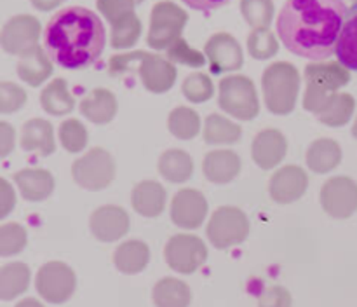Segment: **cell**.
Returning <instances> with one entry per match:
<instances>
[{"label":"cell","mask_w":357,"mask_h":307,"mask_svg":"<svg viewBox=\"0 0 357 307\" xmlns=\"http://www.w3.org/2000/svg\"><path fill=\"white\" fill-rule=\"evenodd\" d=\"M28 243V234L21 223L10 222L0 225V257L21 253Z\"/></svg>","instance_id":"39"},{"label":"cell","mask_w":357,"mask_h":307,"mask_svg":"<svg viewBox=\"0 0 357 307\" xmlns=\"http://www.w3.org/2000/svg\"><path fill=\"white\" fill-rule=\"evenodd\" d=\"M356 112V100L349 93H335L317 112V119L330 128H342L352 119Z\"/></svg>","instance_id":"31"},{"label":"cell","mask_w":357,"mask_h":307,"mask_svg":"<svg viewBox=\"0 0 357 307\" xmlns=\"http://www.w3.org/2000/svg\"><path fill=\"white\" fill-rule=\"evenodd\" d=\"M248 52L255 59H271L279 52V42L271 28H253L248 35Z\"/></svg>","instance_id":"36"},{"label":"cell","mask_w":357,"mask_h":307,"mask_svg":"<svg viewBox=\"0 0 357 307\" xmlns=\"http://www.w3.org/2000/svg\"><path fill=\"white\" fill-rule=\"evenodd\" d=\"M31 6L35 7L37 10H40V13H51V10H54L56 7L61 6L65 0H30Z\"/></svg>","instance_id":"47"},{"label":"cell","mask_w":357,"mask_h":307,"mask_svg":"<svg viewBox=\"0 0 357 307\" xmlns=\"http://www.w3.org/2000/svg\"><path fill=\"white\" fill-rule=\"evenodd\" d=\"M352 2H354V3H357V0H352Z\"/></svg>","instance_id":"51"},{"label":"cell","mask_w":357,"mask_h":307,"mask_svg":"<svg viewBox=\"0 0 357 307\" xmlns=\"http://www.w3.org/2000/svg\"><path fill=\"white\" fill-rule=\"evenodd\" d=\"M40 28V21L30 14L13 16L0 31V45L7 54L23 56L38 45Z\"/></svg>","instance_id":"14"},{"label":"cell","mask_w":357,"mask_h":307,"mask_svg":"<svg viewBox=\"0 0 357 307\" xmlns=\"http://www.w3.org/2000/svg\"><path fill=\"white\" fill-rule=\"evenodd\" d=\"M107 30L96 13L80 6L65 7L49 20L44 49L49 58L66 70H84L105 51Z\"/></svg>","instance_id":"2"},{"label":"cell","mask_w":357,"mask_h":307,"mask_svg":"<svg viewBox=\"0 0 357 307\" xmlns=\"http://www.w3.org/2000/svg\"><path fill=\"white\" fill-rule=\"evenodd\" d=\"M30 267L23 262H10L0 269V300L9 302L17 299L30 286Z\"/></svg>","instance_id":"30"},{"label":"cell","mask_w":357,"mask_h":307,"mask_svg":"<svg viewBox=\"0 0 357 307\" xmlns=\"http://www.w3.org/2000/svg\"><path fill=\"white\" fill-rule=\"evenodd\" d=\"M321 206L337 220L351 218L357 211V181L351 177H333L321 188Z\"/></svg>","instance_id":"13"},{"label":"cell","mask_w":357,"mask_h":307,"mask_svg":"<svg viewBox=\"0 0 357 307\" xmlns=\"http://www.w3.org/2000/svg\"><path fill=\"white\" fill-rule=\"evenodd\" d=\"M218 105L237 121H253L260 114L257 87L246 75L223 77L220 82Z\"/></svg>","instance_id":"7"},{"label":"cell","mask_w":357,"mask_h":307,"mask_svg":"<svg viewBox=\"0 0 357 307\" xmlns=\"http://www.w3.org/2000/svg\"><path fill=\"white\" fill-rule=\"evenodd\" d=\"M187 21V10L171 0H160L152 7L146 44L155 51H166L178 38H181Z\"/></svg>","instance_id":"8"},{"label":"cell","mask_w":357,"mask_h":307,"mask_svg":"<svg viewBox=\"0 0 357 307\" xmlns=\"http://www.w3.org/2000/svg\"><path fill=\"white\" fill-rule=\"evenodd\" d=\"M17 188H20L23 199L30 202L45 201L54 190V177L51 171L40 170V167H26L14 174Z\"/></svg>","instance_id":"23"},{"label":"cell","mask_w":357,"mask_h":307,"mask_svg":"<svg viewBox=\"0 0 357 307\" xmlns=\"http://www.w3.org/2000/svg\"><path fill=\"white\" fill-rule=\"evenodd\" d=\"M208 216V199L197 188H181L171 202V220L181 229L194 230L204 223Z\"/></svg>","instance_id":"16"},{"label":"cell","mask_w":357,"mask_h":307,"mask_svg":"<svg viewBox=\"0 0 357 307\" xmlns=\"http://www.w3.org/2000/svg\"><path fill=\"white\" fill-rule=\"evenodd\" d=\"M241 14L251 28H268L274 21L272 0H241Z\"/></svg>","instance_id":"37"},{"label":"cell","mask_w":357,"mask_h":307,"mask_svg":"<svg viewBox=\"0 0 357 307\" xmlns=\"http://www.w3.org/2000/svg\"><path fill=\"white\" fill-rule=\"evenodd\" d=\"M155 307H188L192 300L190 286L176 278H162L152 290Z\"/></svg>","instance_id":"29"},{"label":"cell","mask_w":357,"mask_h":307,"mask_svg":"<svg viewBox=\"0 0 357 307\" xmlns=\"http://www.w3.org/2000/svg\"><path fill=\"white\" fill-rule=\"evenodd\" d=\"M26 91L14 82H0V114H16L26 105Z\"/></svg>","instance_id":"42"},{"label":"cell","mask_w":357,"mask_h":307,"mask_svg":"<svg viewBox=\"0 0 357 307\" xmlns=\"http://www.w3.org/2000/svg\"><path fill=\"white\" fill-rule=\"evenodd\" d=\"M115 160L108 150L101 147L87 150L72 164V177L79 187L98 192L110 187L115 180Z\"/></svg>","instance_id":"9"},{"label":"cell","mask_w":357,"mask_h":307,"mask_svg":"<svg viewBox=\"0 0 357 307\" xmlns=\"http://www.w3.org/2000/svg\"><path fill=\"white\" fill-rule=\"evenodd\" d=\"M309 188V174L296 164L282 166L272 174L268 184V194L278 204H291L305 195Z\"/></svg>","instance_id":"17"},{"label":"cell","mask_w":357,"mask_h":307,"mask_svg":"<svg viewBox=\"0 0 357 307\" xmlns=\"http://www.w3.org/2000/svg\"><path fill=\"white\" fill-rule=\"evenodd\" d=\"M135 2H136V6H138V3H143V2H145V0H135Z\"/></svg>","instance_id":"50"},{"label":"cell","mask_w":357,"mask_h":307,"mask_svg":"<svg viewBox=\"0 0 357 307\" xmlns=\"http://www.w3.org/2000/svg\"><path fill=\"white\" fill-rule=\"evenodd\" d=\"M166 58L173 63L187 65L190 68H201L206 65V54L192 47L185 38H178L173 45L166 49Z\"/></svg>","instance_id":"41"},{"label":"cell","mask_w":357,"mask_h":307,"mask_svg":"<svg viewBox=\"0 0 357 307\" xmlns=\"http://www.w3.org/2000/svg\"><path fill=\"white\" fill-rule=\"evenodd\" d=\"M150 262L149 244L139 239H129L119 244L114 253V264L122 274H138Z\"/></svg>","instance_id":"27"},{"label":"cell","mask_w":357,"mask_h":307,"mask_svg":"<svg viewBox=\"0 0 357 307\" xmlns=\"http://www.w3.org/2000/svg\"><path fill=\"white\" fill-rule=\"evenodd\" d=\"M40 105L44 108V112L59 117V115H66L70 112H73V108H75V98L70 93L66 80L58 77V79L51 80L42 89Z\"/></svg>","instance_id":"32"},{"label":"cell","mask_w":357,"mask_h":307,"mask_svg":"<svg viewBox=\"0 0 357 307\" xmlns=\"http://www.w3.org/2000/svg\"><path fill=\"white\" fill-rule=\"evenodd\" d=\"M167 128L178 140H192L201 131V117L190 107H176L169 114Z\"/></svg>","instance_id":"35"},{"label":"cell","mask_w":357,"mask_h":307,"mask_svg":"<svg viewBox=\"0 0 357 307\" xmlns=\"http://www.w3.org/2000/svg\"><path fill=\"white\" fill-rule=\"evenodd\" d=\"M166 264L180 274H194L208 260V246L194 234H174L164 248Z\"/></svg>","instance_id":"11"},{"label":"cell","mask_w":357,"mask_h":307,"mask_svg":"<svg viewBox=\"0 0 357 307\" xmlns=\"http://www.w3.org/2000/svg\"><path fill=\"white\" fill-rule=\"evenodd\" d=\"M181 93L190 103H204V101L211 100L215 94V84L209 79L208 73L194 72L183 80Z\"/></svg>","instance_id":"40"},{"label":"cell","mask_w":357,"mask_h":307,"mask_svg":"<svg viewBox=\"0 0 357 307\" xmlns=\"http://www.w3.org/2000/svg\"><path fill=\"white\" fill-rule=\"evenodd\" d=\"M351 80V70L340 61H314L305 66V94L303 108L316 115L328 98Z\"/></svg>","instance_id":"5"},{"label":"cell","mask_w":357,"mask_h":307,"mask_svg":"<svg viewBox=\"0 0 357 307\" xmlns=\"http://www.w3.org/2000/svg\"><path fill=\"white\" fill-rule=\"evenodd\" d=\"M35 288L49 304H65L75 293V272L65 262H47L38 269Z\"/></svg>","instance_id":"12"},{"label":"cell","mask_w":357,"mask_h":307,"mask_svg":"<svg viewBox=\"0 0 357 307\" xmlns=\"http://www.w3.org/2000/svg\"><path fill=\"white\" fill-rule=\"evenodd\" d=\"M14 206H16V192L6 178L0 177V220L10 215Z\"/></svg>","instance_id":"44"},{"label":"cell","mask_w":357,"mask_h":307,"mask_svg":"<svg viewBox=\"0 0 357 307\" xmlns=\"http://www.w3.org/2000/svg\"><path fill=\"white\" fill-rule=\"evenodd\" d=\"M159 173L169 184H185L194 174V159L185 150H166L159 157Z\"/></svg>","instance_id":"28"},{"label":"cell","mask_w":357,"mask_h":307,"mask_svg":"<svg viewBox=\"0 0 357 307\" xmlns=\"http://www.w3.org/2000/svg\"><path fill=\"white\" fill-rule=\"evenodd\" d=\"M16 147V129L6 121H0V159L13 154Z\"/></svg>","instance_id":"45"},{"label":"cell","mask_w":357,"mask_h":307,"mask_svg":"<svg viewBox=\"0 0 357 307\" xmlns=\"http://www.w3.org/2000/svg\"><path fill=\"white\" fill-rule=\"evenodd\" d=\"M206 234L213 246L227 250L246 241L250 234V220L246 213L236 206H220L209 218Z\"/></svg>","instance_id":"10"},{"label":"cell","mask_w":357,"mask_h":307,"mask_svg":"<svg viewBox=\"0 0 357 307\" xmlns=\"http://www.w3.org/2000/svg\"><path fill=\"white\" fill-rule=\"evenodd\" d=\"M59 142H61L63 149L68 154H79L82 152L89 142V135L87 129L79 119H68L63 121L59 126Z\"/></svg>","instance_id":"38"},{"label":"cell","mask_w":357,"mask_h":307,"mask_svg":"<svg viewBox=\"0 0 357 307\" xmlns=\"http://www.w3.org/2000/svg\"><path fill=\"white\" fill-rule=\"evenodd\" d=\"M14 307H44L37 299H23L21 302H17Z\"/></svg>","instance_id":"48"},{"label":"cell","mask_w":357,"mask_h":307,"mask_svg":"<svg viewBox=\"0 0 357 307\" xmlns=\"http://www.w3.org/2000/svg\"><path fill=\"white\" fill-rule=\"evenodd\" d=\"M288 154V140L279 129L268 128L258 133L251 145V157L261 170H274Z\"/></svg>","instance_id":"19"},{"label":"cell","mask_w":357,"mask_h":307,"mask_svg":"<svg viewBox=\"0 0 357 307\" xmlns=\"http://www.w3.org/2000/svg\"><path fill=\"white\" fill-rule=\"evenodd\" d=\"M136 65L142 84L153 94L167 93L176 82V66L173 61L146 51H135L128 54H115L108 61V73L114 77L128 73L129 66Z\"/></svg>","instance_id":"3"},{"label":"cell","mask_w":357,"mask_h":307,"mask_svg":"<svg viewBox=\"0 0 357 307\" xmlns=\"http://www.w3.org/2000/svg\"><path fill=\"white\" fill-rule=\"evenodd\" d=\"M241 157L234 150H213L202 160V173L215 185L230 184L241 173Z\"/></svg>","instance_id":"20"},{"label":"cell","mask_w":357,"mask_h":307,"mask_svg":"<svg viewBox=\"0 0 357 307\" xmlns=\"http://www.w3.org/2000/svg\"><path fill=\"white\" fill-rule=\"evenodd\" d=\"M204 54L209 63V70L215 75L225 72H236L243 66V47L234 35L227 31H218L208 38L204 45Z\"/></svg>","instance_id":"15"},{"label":"cell","mask_w":357,"mask_h":307,"mask_svg":"<svg viewBox=\"0 0 357 307\" xmlns=\"http://www.w3.org/2000/svg\"><path fill=\"white\" fill-rule=\"evenodd\" d=\"M21 149L26 152H38L40 156L47 157L54 154V128L45 119H30L21 128Z\"/></svg>","instance_id":"22"},{"label":"cell","mask_w":357,"mask_h":307,"mask_svg":"<svg viewBox=\"0 0 357 307\" xmlns=\"http://www.w3.org/2000/svg\"><path fill=\"white\" fill-rule=\"evenodd\" d=\"M335 52L345 68L357 72V3L347 10Z\"/></svg>","instance_id":"33"},{"label":"cell","mask_w":357,"mask_h":307,"mask_svg":"<svg viewBox=\"0 0 357 307\" xmlns=\"http://www.w3.org/2000/svg\"><path fill=\"white\" fill-rule=\"evenodd\" d=\"M167 192L159 181L143 180L132 187L131 204L145 218H155L166 209Z\"/></svg>","instance_id":"21"},{"label":"cell","mask_w":357,"mask_h":307,"mask_svg":"<svg viewBox=\"0 0 357 307\" xmlns=\"http://www.w3.org/2000/svg\"><path fill=\"white\" fill-rule=\"evenodd\" d=\"M352 136H354V138L357 140V117L354 121V126H352Z\"/></svg>","instance_id":"49"},{"label":"cell","mask_w":357,"mask_h":307,"mask_svg":"<svg viewBox=\"0 0 357 307\" xmlns=\"http://www.w3.org/2000/svg\"><path fill=\"white\" fill-rule=\"evenodd\" d=\"M89 227L93 236L101 243H114L129 232L131 220L121 206L105 204L91 213Z\"/></svg>","instance_id":"18"},{"label":"cell","mask_w":357,"mask_h":307,"mask_svg":"<svg viewBox=\"0 0 357 307\" xmlns=\"http://www.w3.org/2000/svg\"><path fill=\"white\" fill-rule=\"evenodd\" d=\"M117 110V98L110 89H105V87L93 89L80 101V114L96 126H105L114 121Z\"/></svg>","instance_id":"24"},{"label":"cell","mask_w":357,"mask_h":307,"mask_svg":"<svg viewBox=\"0 0 357 307\" xmlns=\"http://www.w3.org/2000/svg\"><path fill=\"white\" fill-rule=\"evenodd\" d=\"M307 167L317 174H326L340 166L342 147L331 138H319L310 143L305 154Z\"/></svg>","instance_id":"26"},{"label":"cell","mask_w":357,"mask_h":307,"mask_svg":"<svg viewBox=\"0 0 357 307\" xmlns=\"http://www.w3.org/2000/svg\"><path fill=\"white\" fill-rule=\"evenodd\" d=\"M265 107L274 115H289L300 93V72L288 61H275L261 75Z\"/></svg>","instance_id":"4"},{"label":"cell","mask_w":357,"mask_h":307,"mask_svg":"<svg viewBox=\"0 0 357 307\" xmlns=\"http://www.w3.org/2000/svg\"><path fill=\"white\" fill-rule=\"evenodd\" d=\"M291 293L284 286H271L258 297V307H291Z\"/></svg>","instance_id":"43"},{"label":"cell","mask_w":357,"mask_h":307,"mask_svg":"<svg viewBox=\"0 0 357 307\" xmlns=\"http://www.w3.org/2000/svg\"><path fill=\"white\" fill-rule=\"evenodd\" d=\"M345 16L344 0H286L278 14V37L293 54L324 61L337 49Z\"/></svg>","instance_id":"1"},{"label":"cell","mask_w":357,"mask_h":307,"mask_svg":"<svg viewBox=\"0 0 357 307\" xmlns=\"http://www.w3.org/2000/svg\"><path fill=\"white\" fill-rule=\"evenodd\" d=\"M52 70H54L52 68V59L49 58L45 49L40 45L20 56V61L16 66L17 77L31 87H38L40 84H44L52 75Z\"/></svg>","instance_id":"25"},{"label":"cell","mask_w":357,"mask_h":307,"mask_svg":"<svg viewBox=\"0 0 357 307\" xmlns=\"http://www.w3.org/2000/svg\"><path fill=\"white\" fill-rule=\"evenodd\" d=\"M202 135L208 145H234L243 136V129L223 115L211 114L206 117Z\"/></svg>","instance_id":"34"},{"label":"cell","mask_w":357,"mask_h":307,"mask_svg":"<svg viewBox=\"0 0 357 307\" xmlns=\"http://www.w3.org/2000/svg\"><path fill=\"white\" fill-rule=\"evenodd\" d=\"M135 0H96L100 14L110 23V45L114 49H129L142 35V20L135 13Z\"/></svg>","instance_id":"6"},{"label":"cell","mask_w":357,"mask_h":307,"mask_svg":"<svg viewBox=\"0 0 357 307\" xmlns=\"http://www.w3.org/2000/svg\"><path fill=\"white\" fill-rule=\"evenodd\" d=\"M181 2L190 7V9L201 10V13H209V10H216L220 7L227 6L230 0H181Z\"/></svg>","instance_id":"46"}]
</instances>
